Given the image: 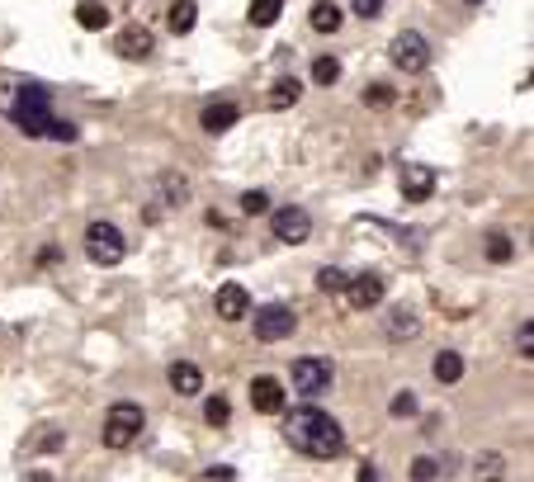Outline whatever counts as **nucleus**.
Listing matches in <instances>:
<instances>
[{
  "label": "nucleus",
  "instance_id": "obj_1",
  "mask_svg": "<svg viewBox=\"0 0 534 482\" xmlns=\"http://www.w3.org/2000/svg\"><path fill=\"white\" fill-rule=\"evenodd\" d=\"M284 435H289V445L307 458H341L345 454V430L332 411L322 407H294L284 411Z\"/></svg>",
  "mask_w": 534,
  "mask_h": 482
},
{
  "label": "nucleus",
  "instance_id": "obj_2",
  "mask_svg": "<svg viewBox=\"0 0 534 482\" xmlns=\"http://www.w3.org/2000/svg\"><path fill=\"white\" fill-rule=\"evenodd\" d=\"M10 123L24 137H48V123H52V95H48V86L24 80V86L14 90V99H10Z\"/></svg>",
  "mask_w": 534,
  "mask_h": 482
},
{
  "label": "nucleus",
  "instance_id": "obj_3",
  "mask_svg": "<svg viewBox=\"0 0 534 482\" xmlns=\"http://www.w3.org/2000/svg\"><path fill=\"white\" fill-rule=\"evenodd\" d=\"M142 426H147V411H142L137 402H114V407L105 411L99 439H105V449H128L133 439L142 435Z\"/></svg>",
  "mask_w": 534,
  "mask_h": 482
},
{
  "label": "nucleus",
  "instance_id": "obj_4",
  "mask_svg": "<svg viewBox=\"0 0 534 482\" xmlns=\"http://www.w3.org/2000/svg\"><path fill=\"white\" fill-rule=\"evenodd\" d=\"M289 379H294V392L313 402V397L332 392V383H336V364H332V360H322V354H303V360H294Z\"/></svg>",
  "mask_w": 534,
  "mask_h": 482
},
{
  "label": "nucleus",
  "instance_id": "obj_5",
  "mask_svg": "<svg viewBox=\"0 0 534 482\" xmlns=\"http://www.w3.org/2000/svg\"><path fill=\"white\" fill-rule=\"evenodd\" d=\"M86 256L109 269V265H118L123 256H128V241H123V232L114 222H90L86 227Z\"/></svg>",
  "mask_w": 534,
  "mask_h": 482
},
{
  "label": "nucleus",
  "instance_id": "obj_6",
  "mask_svg": "<svg viewBox=\"0 0 534 482\" xmlns=\"http://www.w3.org/2000/svg\"><path fill=\"white\" fill-rule=\"evenodd\" d=\"M388 57H393V67H398V71L421 76V71L430 67V43H426V33L402 29V33L393 38V48H388Z\"/></svg>",
  "mask_w": 534,
  "mask_h": 482
},
{
  "label": "nucleus",
  "instance_id": "obj_7",
  "mask_svg": "<svg viewBox=\"0 0 534 482\" xmlns=\"http://www.w3.org/2000/svg\"><path fill=\"white\" fill-rule=\"evenodd\" d=\"M270 232H275V241H284V246H303L307 237H313V213H307V208H298V203L270 208Z\"/></svg>",
  "mask_w": 534,
  "mask_h": 482
},
{
  "label": "nucleus",
  "instance_id": "obj_8",
  "mask_svg": "<svg viewBox=\"0 0 534 482\" xmlns=\"http://www.w3.org/2000/svg\"><path fill=\"white\" fill-rule=\"evenodd\" d=\"M294 307H284V303H270V307H256V341L265 345H275V341H289L294 336Z\"/></svg>",
  "mask_w": 534,
  "mask_h": 482
},
{
  "label": "nucleus",
  "instance_id": "obj_9",
  "mask_svg": "<svg viewBox=\"0 0 534 482\" xmlns=\"http://www.w3.org/2000/svg\"><path fill=\"white\" fill-rule=\"evenodd\" d=\"M251 407L260 416H279L284 407H289V388H284L279 379H270V373H260V379H251Z\"/></svg>",
  "mask_w": 534,
  "mask_h": 482
},
{
  "label": "nucleus",
  "instance_id": "obj_10",
  "mask_svg": "<svg viewBox=\"0 0 534 482\" xmlns=\"http://www.w3.org/2000/svg\"><path fill=\"white\" fill-rule=\"evenodd\" d=\"M436 180H440V175L430 171V165L407 161V165H402V180H398V184H402V199H407V203H426L430 194H436Z\"/></svg>",
  "mask_w": 534,
  "mask_h": 482
},
{
  "label": "nucleus",
  "instance_id": "obj_11",
  "mask_svg": "<svg viewBox=\"0 0 534 482\" xmlns=\"http://www.w3.org/2000/svg\"><path fill=\"white\" fill-rule=\"evenodd\" d=\"M383 293H388V284H383V275H374V269H369V275H351V284H345V298H351L355 312L379 307Z\"/></svg>",
  "mask_w": 534,
  "mask_h": 482
},
{
  "label": "nucleus",
  "instance_id": "obj_12",
  "mask_svg": "<svg viewBox=\"0 0 534 482\" xmlns=\"http://www.w3.org/2000/svg\"><path fill=\"white\" fill-rule=\"evenodd\" d=\"M213 312H218L222 322H241L246 312H251V293H246L241 284H222L213 293Z\"/></svg>",
  "mask_w": 534,
  "mask_h": 482
},
{
  "label": "nucleus",
  "instance_id": "obj_13",
  "mask_svg": "<svg viewBox=\"0 0 534 482\" xmlns=\"http://www.w3.org/2000/svg\"><path fill=\"white\" fill-rule=\"evenodd\" d=\"M118 57H128V61H147L152 57V48H156V38H152V29H142V24H128L118 33Z\"/></svg>",
  "mask_w": 534,
  "mask_h": 482
},
{
  "label": "nucleus",
  "instance_id": "obj_14",
  "mask_svg": "<svg viewBox=\"0 0 534 482\" xmlns=\"http://www.w3.org/2000/svg\"><path fill=\"white\" fill-rule=\"evenodd\" d=\"M237 118H241L237 104H232V99H218V104H203L199 128H203V133H213V137H222V133H228L232 123H237Z\"/></svg>",
  "mask_w": 534,
  "mask_h": 482
},
{
  "label": "nucleus",
  "instance_id": "obj_15",
  "mask_svg": "<svg viewBox=\"0 0 534 482\" xmlns=\"http://www.w3.org/2000/svg\"><path fill=\"white\" fill-rule=\"evenodd\" d=\"M166 383H171V392H180V397H199V392H203V369L190 364V360H175V364L166 369Z\"/></svg>",
  "mask_w": 534,
  "mask_h": 482
},
{
  "label": "nucleus",
  "instance_id": "obj_16",
  "mask_svg": "<svg viewBox=\"0 0 534 482\" xmlns=\"http://www.w3.org/2000/svg\"><path fill=\"white\" fill-rule=\"evenodd\" d=\"M417 331H421V317H417V312L407 307V303L388 312V341H412Z\"/></svg>",
  "mask_w": 534,
  "mask_h": 482
},
{
  "label": "nucleus",
  "instance_id": "obj_17",
  "mask_svg": "<svg viewBox=\"0 0 534 482\" xmlns=\"http://www.w3.org/2000/svg\"><path fill=\"white\" fill-rule=\"evenodd\" d=\"M298 99H303V80H298V76H279L275 86H270V95H265V104H270V109H294Z\"/></svg>",
  "mask_w": 534,
  "mask_h": 482
},
{
  "label": "nucleus",
  "instance_id": "obj_18",
  "mask_svg": "<svg viewBox=\"0 0 534 482\" xmlns=\"http://www.w3.org/2000/svg\"><path fill=\"white\" fill-rule=\"evenodd\" d=\"M156 190H161V203H166V208H184V203H190V180H184V175H175V171H166V175H161L156 180Z\"/></svg>",
  "mask_w": 534,
  "mask_h": 482
},
{
  "label": "nucleus",
  "instance_id": "obj_19",
  "mask_svg": "<svg viewBox=\"0 0 534 482\" xmlns=\"http://www.w3.org/2000/svg\"><path fill=\"white\" fill-rule=\"evenodd\" d=\"M307 19H313V29H317V33H336V29L345 24V10L336 5V0H317Z\"/></svg>",
  "mask_w": 534,
  "mask_h": 482
},
{
  "label": "nucleus",
  "instance_id": "obj_20",
  "mask_svg": "<svg viewBox=\"0 0 534 482\" xmlns=\"http://www.w3.org/2000/svg\"><path fill=\"white\" fill-rule=\"evenodd\" d=\"M166 24H171V33H190L199 24V5H194V0H171V5H166Z\"/></svg>",
  "mask_w": 534,
  "mask_h": 482
},
{
  "label": "nucleus",
  "instance_id": "obj_21",
  "mask_svg": "<svg viewBox=\"0 0 534 482\" xmlns=\"http://www.w3.org/2000/svg\"><path fill=\"white\" fill-rule=\"evenodd\" d=\"M430 373L445 383V388H454L459 379H464V360H459V350H440L436 354V364H430Z\"/></svg>",
  "mask_w": 534,
  "mask_h": 482
},
{
  "label": "nucleus",
  "instance_id": "obj_22",
  "mask_svg": "<svg viewBox=\"0 0 534 482\" xmlns=\"http://www.w3.org/2000/svg\"><path fill=\"white\" fill-rule=\"evenodd\" d=\"M76 24L99 33V29H109V10L99 5V0H80V5H76Z\"/></svg>",
  "mask_w": 534,
  "mask_h": 482
},
{
  "label": "nucleus",
  "instance_id": "obj_23",
  "mask_svg": "<svg viewBox=\"0 0 534 482\" xmlns=\"http://www.w3.org/2000/svg\"><path fill=\"white\" fill-rule=\"evenodd\" d=\"M473 473H478V482H506V458L497 449H487L473 458Z\"/></svg>",
  "mask_w": 534,
  "mask_h": 482
},
{
  "label": "nucleus",
  "instance_id": "obj_24",
  "mask_svg": "<svg viewBox=\"0 0 534 482\" xmlns=\"http://www.w3.org/2000/svg\"><path fill=\"white\" fill-rule=\"evenodd\" d=\"M61 445H67V430H57V426H43L33 439H29V458H38V454H57Z\"/></svg>",
  "mask_w": 534,
  "mask_h": 482
},
{
  "label": "nucleus",
  "instance_id": "obj_25",
  "mask_svg": "<svg viewBox=\"0 0 534 482\" xmlns=\"http://www.w3.org/2000/svg\"><path fill=\"white\" fill-rule=\"evenodd\" d=\"M482 250H487V260H492V265H506L511 256H516V241H511L506 232H492Z\"/></svg>",
  "mask_w": 534,
  "mask_h": 482
},
{
  "label": "nucleus",
  "instance_id": "obj_26",
  "mask_svg": "<svg viewBox=\"0 0 534 482\" xmlns=\"http://www.w3.org/2000/svg\"><path fill=\"white\" fill-rule=\"evenodd\" d=\"M336 80H341V61H336V57H317V61H313V86H326V90H332Z\"/></svg>",
  "mask_w": 534,
  "mask_h": 482
},
{
  "label": "nucleus",
  "instance_id": "obj_27",
  "mask_svg": "<svg viewBox=\"0 0 534 482\" xmlns=\"http://www.w3.org/2000/svg\"><path fill=\"white\" fill-rule=\"evenodd\" d=\"M279 10H284V0H251V24L256 29H270L275 19H279Z\"/></svg>",
  "mask_w": 534,
  "mask_h": 482
},
{
  "label": "nucleus",
  "instance_id": "obj_28",
  "mask_svg": "<svg viewBox=\"0 0 534 482\" xmlns=\"http://www.w3.org/2000/svg\"><path fill=\"white\" fill-rule=\"evenodd\" d=\"M345 284H351V275H345V269H336V265H322V269H317V288H322V293H345Z\"/></svg>",
  "mask_w": 534,
  "mask_h": 482
},
{
  "label": "nucleus",
  "instance_id": "obj_29",
  "mask_svg": "<svg viewBox=\"0 0 534 482\" xmlns=\"http://www.w3.org/2000/svg\"><path fill=\"white\" fill-rule=\"evenodd\" d=\"M203 421H209V426H228L232 421V402H228V397H209V402H203Z\"/></svg>",
  "mask_w": 534,
  "mask_h": 482
},
{
  "label": "nucleus",
  "instance_id": "obj_30",
  "mask_svg": "<svg viewBox=\"0 0 534 482\" xmlns=\"http://www.w3.org/2000/svg\"><path fill=\"white\" fill-rule=\"evenodd\" d=\"M388 411H393L398 421H407V416H417V411H421V402H417V392H407V388H402V392H393V402H388Z\"/></svg>",
  "mask_w": 534,
  "mask_h": 482
},
{
  "label": "nucleus",
  "instance_id": "obj_31",
  "mask_svg": "<svg viewBox=\"0 0 534 482\" xmlns=\"http://www.w3.org/2000/svg\"><path fill=\"white\" fill-rule=\"evenodd\" d=\"M393 99H398L393 86H379V80L364 90V104H369V109H393Z\"/></svg>",
  "mask_w": 534,
  "mask_h": 482
},
{
  "label": "nucleus",
  "instance_id": "obj_32",
  "mask_svg": "<svg viewBox=\"0 0 534 482\" xmlns=\"http://www.w3.org/2000/svg\"><path fill=\"white\" fill-rule=\"evenodd\" d=\"M241 213H270V194H265V190H246L241 194Z\"/></svg>",
  "mask_w": 534,
  "mask_h": 482
},
{
  "label": "nucleus",
  "instance_id": "obj_33",
  "mask_svg": "<svg viewBox=\"0 0 534 482\" xmlns=\"http://www.w3.org/2000/svg\"><path fill=\"white\" fill-rule=\"evenodd\" d=\"M440 477V464H436V458H412V482H436Z\"/></svg>",
  "mask_w": 534,
  "mask_h": 482
},
{
  "label": "nucleus",
  "instance_id": "obj_34",
  "mask_svg": "<svg viewBox=\"0 0 534 482\" xmlns=\"http://www.w3.org/2000/svg\"><path fill=\"white\" fill-rule=\"evenodd\" d=\"M48 137H57V142H76V123L52 114V123H48Z\"/></svg>",
  "mask_w": 534,
  "mask_h": 482
},
{
  "label": "nucleus",
  "instance_id": "obj_35",
  "mask_svg": "<svg viewBox=\"0 0 534 482\" xmlns=\"http://www.w3.org/2000/svg\"><path fill=\"white\" fill-rule=\"evenodd\" d=\"M351 10H355L360 19H379V14H383V0H351Z\"/></svg>",
  "mask_w": 534,
  "mask_h": 482
},
{
  "label": "nucleus",
  "instance_id": "obj_36",
  "mask_svg": "<svg viewBox=\"0 0 534 482\" xmlns=\"http://www.w3.org/2000/svg\"><path fill=\"white\" fill-rule=\"evenodd\" d=\"M516 345H520V360H529V354H534V322H520Z\"/></svg>",
  "mask_w": 534,
  "mask_h": 482
},
{
  "label": "nucleus",
  "instance_id": "obj_37",
  "mask_svg": "<svg viewBox=\"0 0 534 482\" xmlns=\"http://www.w3.org/2000/svg\"><path fill=\"white\" fill-rule=\"evenodd\" d=\"M355 482H379V468H374V464H360V473H355Z\"/></svg>",
  "mask_w": 534,
  "mask_h": 482
},
{
  "label": "nucleus",
  "instance_id": "obj_38",
  "mask_svg": "<svg viewBox=\"0 0 534 482\" xmlns=\"http://www.w3.org/2000/svg\"><path fill=\"white\" fill-rule=\"evenodd\" d=\"M57 256H61L57 246H43V250H38V265H57Z\"/></svg>",
  "mask_w": 534,
  "mask_h": 482
},
{
  "label": "nucleus",
  "instance_id": "obj_39",
  "mask_svg": "<svg viewBox=\"0 0 534 482\" xmlns=\"http://www.w3.org/2000/svg\"><path fill=\"white\" fill-rule=\"evenodd\" d=\"M203 477H209V482H228V477H232V468H209Z\"/></svg>",
  "mask_w": 534,
  "mask_h": 482
},
{
  "label": "nucleus",
  "instance_id": "obj_40",
  "mask_svg": "<svg viewBox=\"0 0 534 482\" xmlns=\"http://www.w3.org/2000/svg\"><path fill=\"white\" fill-rule=\"evenodd\" d=\"M19 482H52V477H48V473H24Z\"/></svg>",
  "mask_w": 534,
  "mask_h": 482
},
{
  "label": "nucleus",
  "instance_id": "obj_41",
  "mask_svg": "<svg viewBox=\"0 0 534 482\" xmlns=\"http://www.w3.org/2000/svg\"><path fill=\"white\" fill-rule=\"evenodd\" d=\"M464 5H473V10H478V5H482V0H464Z\"/></svg>",
  "mask_w": 534,
  "mask_h": 482
}]
</instances>
